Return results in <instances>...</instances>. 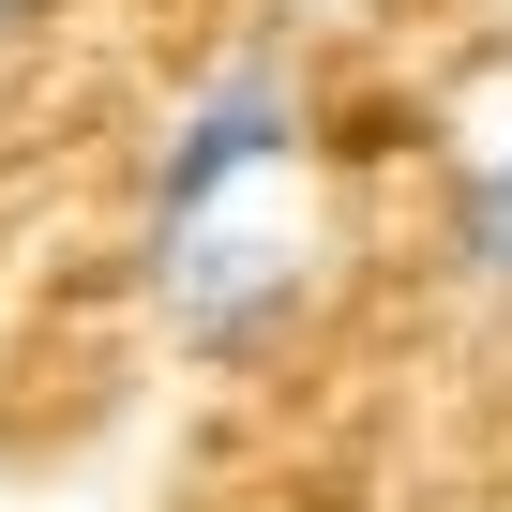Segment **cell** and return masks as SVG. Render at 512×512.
Instances as JSON below:
<instances>
[{
	"instance_id": "6da1fadb",
	"label": "cell",
	"mask_w": 512,
	"mask_h": 512,
	"mask_svg": "<svg viewBox=\"0 0 512 512\" xmlns=\"http://www.w3.org/2000/svg\"><path fill=\"white\" fill-rule=\"evenodd\" d=\"M287 151H302V76H287L272 46H241V61L181 106V136H166V166H151V241H181V226L241 211Z\"/></svg>"
},
{
	"instance_id": "7a4b0ae2",
	"label": "cell",
	"mask_w": 512,
	"mask_h": 512,
	"mask_svg": "<svg viewBox=\"0 0 512 512\" xmlns=\"http://www.w3.org/2000/svg\"><path fill=\"white\" fill-rule=\"evenodd\" d=\"M151 256H166V302H181V347L196 362H256V347L302 317V241L256 226V211H211V226H181Z\"/></svg>"
},
{
	"instance_id": "3957f363",
	"label": "cell",
	"mask_w": 512,
	"mask_h": 512,
	"mask_svg": "<svg viewBox=\"0 0 512 512\" xmlns=\"http://www.w3.org/2000/svg\"><path fill=\"white\" fill-rule=\"evenodd\" d=\"M452 241H467V272H497V287H512V151H497V166L467 181V211H452Z\"/></svg>"
},
{
	"instance_id": "277c9868",
	"label": "cell",
	"mask_w": 512,
	"mask_h": 512,
	"mask_svg": "<svg viewBox=\"0 0 512 512\" xmlns=\"http://www.w3.org/2000/svg\"><path fill=\"white\" fill-rule=\"evenodd\" d=\"M0 16H16V0H0Z\"/></svg>"
}]
</instances>
